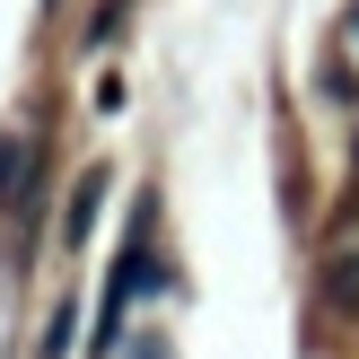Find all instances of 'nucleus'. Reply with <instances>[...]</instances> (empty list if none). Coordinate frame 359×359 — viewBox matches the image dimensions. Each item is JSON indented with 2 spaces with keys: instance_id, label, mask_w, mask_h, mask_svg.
<instances>
[{
  "instance_id": "obj_1",
  "label": "nucleus",
  "mask_w": 359,
  "mask_h": 359,
  "mask_svg": "<svg viewBox=\"0 0 359 359\" xmlns=\"http://www.w3.org/2000/svg\"><path fill=\"white\" fill-rule=\"evenodd\" d=\"M105 184H114L105 167H88L79 184H70V202H62V245H88V237H97V210H105Z\"/></svg>"
},
{
  "instance_id": "obj_2",
  "label": "nucleus",
  "mask_w": 359,
  "mask_h": 359,
  "mask_svg": "<svg viewBox=\"0 0 359 359\" xmlns=\"http://www.w3.org/2000/svg\"><path fill=\"white\" fill-rule=\"evenodd\" d=\"M27 193V132H0V210Z\"/></svg>"
},
{
  "instance_id": "obj_3",
  "label": "nucleus",
  "mask_w": 359,
  "mask_h": 359,
  "mask_svg": "<svg viewBox=\"0 0 359 359\" xmlns=\"http://www.w3.org/2000/svg\"><path fill=\"white\" fill-rule=\"evenodd\" d=\"M333 298L359 307V255H333Z\"/></svg>"
},
{
  "instance_id": "obj_4",
  "label": "nucleus",
  "mask_w": 359,
  "mask_h": 359,
  "mask_svg": "<svg viewBox=\"0 0 359 359\" xmlns=\"http://www.w3.org/2000/svg\"><path fill=\"white\" fill-rule=\"evenodd\" d=\"M70 333H79V316L62 307V316H53V333H44V359H62V351H70Z\"/></svg>"
},
{
  "instance_id": "obj_5",
  "label": "nucleus",
  "mask_w": 359,
  "mask_h": 359,
  "mask_svg": "<svg viewBox=\"0 0 359 359\" xmlns=\"http://www.w3.org/2000/svg\"><path fill=\"white\" fill-rule=\"evenodd\" d=\"M132 359H175V351H167V333H132Z\"/></svg>"
},
{
  "instance_id": "obj_6",
  "label": "nucleus",
  "mask_w": 359,
  "mask_h": 359,
  "mask_svg": "<svg viewBox=\"0 0 359 359\" xmlns=\"http://www.w3.org/2000/svg\"><path fill=\"white\" fill-rule=\"evenodd\" d=\"M342 27H351V44H359V0H351V9H342Z\"/></svg>"
}]
</instances>
